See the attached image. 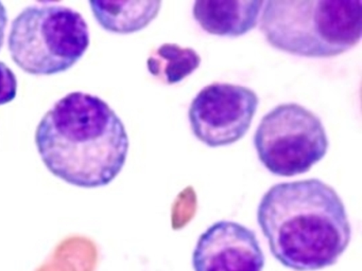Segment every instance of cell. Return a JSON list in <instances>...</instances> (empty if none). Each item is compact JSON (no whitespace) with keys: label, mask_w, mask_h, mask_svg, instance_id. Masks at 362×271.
<instances>
[{"label":"cell","mask_w":362,"mask_h":271,"mask_svg":"<svg viewBox=\"0 0 362 271\" xmlns=\"http://www.w3.org/2000/svg\"><path fill=\"white\" fill-rule=\"evenodd\" d=\"M18 78L13 70L0 61V106L11 103L18 95Z\"/></svg>","instance_id":"11"},{"label":"cell","mask_w":362,"mask_h":271,"mask_svg":"<svg viewBox=\"0 0 362 271\" xmlns=\"http://www.w3.org/2000/svg\"><path fill=\"white\" fill-rule=\"evenodd\" d=\"M258 104V95L249 87L228 83L207 85L190 103L192 133L211 147L235 143L249 131Z\"/></svg>","instance_id":"6"},{"label":"cell","mask_w":362,"mask_h":271,"mask_svg":"<svg viewBox=\"0 0 362 271\" xmlns=\"http://www.w3.org/2000/svg\"><path fill=\"white\" fill-rule=\"evenodd\" d=\"M264 262L255 232L230 220L209 227L192 252L194 271H262Z\"/></svg>","instance_id":"7"},{"label":"cell","mask_w":362,"mask_h":271,"mask_svg":"<svg viewBox=\"0 0 362 271\" xmlns=\"http://www.w3.org/2000/svg\"><path fill=\"white\" fill-rule=\"evenodd\" d=\"M257 222L272 255L296 271L332 266L351 243L342 199L317 178L271 186L258 205Z\"/></svg>","instance_id":"2"},{"label":"cell","mask_w":362,"mask_h":271,"mask_svg":"<svg viewBox=\"0 0 362 271\" xmlns=\"http://www.w3.org/2000/svg\"><path fill=\"white\" fill-rule=\"evenodd\" d=\"M8 25L7 8L4 6L3 2H0V49L3 47L5 42L6 30Z\"/></svg>","instance_id":"12"},{"label":"cell","mask_w":362,"mask_h":271,"mask_svg":"<svg viewBox=\"0 0 362 271\" xmlns=\"http://www.w3.org/2000/svg\"><path fill=\"white\" fill-rule=\"evenodd\" d=\"M200 64L201 56L194 49L167 42L152 51L147 67L154 78L164 84L173 85L196 71Z\"/></svg>","instance_id":"10"},{"label":"cell","mask_w":362,"mask_h":271,"mask_svg":"<svg viewBox=\"0 0 362 271\" xmlns=\"http://www.w3.org/2000/svg\"><path fill=\"white\" fill-rule=\"evenodd\" d=\"M90 42L83 16L52 2L25 8L12 21L8 38L14 63L33 76L67 71L83 57Z\"/></svg>","instance_id":"4"},{"label":"cell","mask_w":362,"mask_h":271,"mask_svg":"<svg viewBox=\"0 0 362 271\" xmlns=\"http://www.w3.org/2000/svg\"><path fill=\"white\" fill-rule=\"evenodd\" d=\"M50 173L84 188L111 183L126 164L130 141L113 108L97 95L75 91L57 101L35 131Z\"/></svg>","instance_id":"1"},{"label":"cell","mask_w":362,"mask_h":271,"mask_svg":"<svg viewBox=\"0 0 362 271\" xmlns=\"http://www.w3.org/2000/svg\"><path fill=\"white\" fill-rule=\"evenodd\" d=\"M264 1L245 0H198L194 2V17L207 33L238 37L257 25Z\"/></svg>","instance_id":"8"},{"label":"cell","mask_w":362,"mask_h":271,"mask_svg":"<svg viewBox=\"0 0 362 271\" xmlns=\"http://www.w3.org/2000/svg\"><path fill=\"white\" fill-rule=\"evenodd\" d=\"M262 6L260 30L283 52L332 57L361 40L362 0H270Z\"/></svg>","instance_id":"3"},{"label":"cell","mask_w":362,"mask_h":271,"mask_svg":"<svg viewBox=\"0 0 362 271\" xmlns=\"http://www.w3.org/2000/svg\"><path fill=\"white\" fill-rule=\"evenodd\" d=\"M258 159L270 173L300 175L325 157L327 133L317 114L296 103L281 104L264 114L254 135Z\"/></svg>","instance_id":"5"},{"label":"cell","mask_w":362,"mask_h":271,"mask_svg":"<svg viewBox=\"0 0 362 271\" xmlns=\"http://www.w3.org/2000/svg\"><path fill=\"white\" fill-rule=\"evenodd\" d=\"M90 10L101 28L117 34L145 29L156 18L162 1H90Z\"/></svg>","instance_id":"9"}]
</instances>
